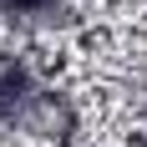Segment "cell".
<instances>
[{"label":"cell","instance_id":"obj_1","mask_svg":"<svg viewBox=\"0 0 147 147\" xmlns=\"http://www.w3.org/2000/svg\"><path fill=\"white\" fill-rule=\"evenodd\" d=\"M0 5H5L10 15H41L46 5H51V0H0Z\"/></svg>","mask_w":147,"mask_h":147}]
</instances>
